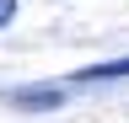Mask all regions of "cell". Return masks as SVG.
Returning a JSON list of instances; mask_svg holds the SVG:
<instances>
[{"label": "cell", "instance_id": "6da1fadb", "mask_svg": "<svg viewBox=\"0 0 129 123\" xmlns=\"http://www.w3.org/2000/svg\"><path fill=\"white\" fill-rule=\"evenodd\" d=\"M59 102H64L59 86H22V91H11V107H59Z\"/></svg>", "mask_w": 129, "mask_h": 123}, {"label": "cell", "instance_id": "7a4b0ae2", "mask_svg": "<svg viewBox=\"0 0 129 123\" xmlns=\"http://www.w3.org/2000/svg\"><path fill=\"white\" fill-rule=\"evenodd\" d=\"M129 75V54L124 59H108V64H91V70H75V80L86 86V80H124Z\"/></svg>", "mask_w": 129, "mask_h": 123}, {"label": "cell", "instance_id": "3957f363", "mask_svg": "<svg viewBox=\"0 0 129 123\" xmlns=\"http://www.w3.org/2000/svg\"><path fill=\"white\" fill-rule=\"evenodd\" d=\"M11 16H16V0H0V27H6Z\"/></svg>", "mask_w": 129, "mask_h": 123}]
</instances>
